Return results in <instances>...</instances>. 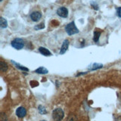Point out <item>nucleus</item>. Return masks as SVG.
Returning a JSON list of instances; mask_svg holds the SVG:
<instances>
[{
  "label": "nucleus",
  "instance_id": "obj_1",
  "mask_svg": "<svg viewBox=\"0 0 121 121\" xmlns=\"http://www.w3.org/2000/svg\"><path fill=\"white\" fill-rule=\"evenodd\" d=\"M65 31H66L68 35H73L78 34V32H79V30L77 29L74 21L69 22V24L66 26V27H65Z\"/></svg>",
  "mask_w": 121,
  "mask_h": 121
},
{
  "label": "nucleus",
  "instance_id": "obj_2",
  "mask_svg": "<svg viewBox=\"0 0 121 121\" xmlns=\"http://www.w3.org/2000/svg\"><path fill=\"white\" fill-rule=\"evenodd\" d=\"M64 117V112L61 108H55L53 110L52 118L54 119V120L60 121V120H62Z\"/></svg>",
  "mask_w": 121,
  "mask_h": 121
},
{
  "label": "nucleus",
  "instance_id": "obj_3",
  "mask_svg": "<svg viewBox=\"0 0 121 121\" xmlns=\"http://www.w3.org/2000/svg\"><path fill=\"white\" fill-rule=\"evenodd\" d=\"M11 46L17 50L22 49L25 46L24 40L21 38H15L11 41Z\"/></svg>",
  "mask_w": 121,
  "mask_h": 121
},
{
  "label": "nucleus",
  "instance_id": "obj_4",
  "mask_svg": "<svg viewBox=\"0 0 121 121\" xmlns=\"http://www.w3.org/2000/svg\"><path fill=\"white\" fill-rule=\"evenodd\" d=\"M57 14L62 17V18H66L68 16V10L67 8L65 7H60L57 10Z\"/></svg>",
  "mask_w": 121,
  "mask_h": 121
},
{
  "label": "nucleus",
  "instance_id": "obj_5",
  "mask_svg": "<svg viewBox=\"0 0 121 121\" xmlns=\"http://www.w3.org/2000/svg\"><path fill=\"white\" fill-rule=\"evenodd\" d=\"M16 115L18 117L20 118H22L24 117L26 115V110L24 107H19L18 108H17L16 110Z\"/></svg>",
  "mask_w": 121,
  "mask_h": 121
},
{
  "label": "nucleus",
  "instance_id": "obj_6",
  "mask_svg": "<svg viewBox=\"0 0 121 121\" xmlns=\"http://www.w3.org/2000/svg\"><path fill=\"white\" fill-rule=\"evenodd\" d=\"M30 17H31V19L32 21L38 22L40 20V18L42 17V14H41V13L40 11H34V12H32L31 13Z\"/></svg>",
  "mask_w": 121,
  "mask_h": 121
},
{
  "label": "nucleus",
  "instance_id": "obj_7",
  "mask_svg": "<svg viewBox=\"0 0 121 121\" xmlns=\"http://www.w3.org/2000/svg\"><path fill=\"white\" fill-rule=\"evenodd\" d=\"M69 40H65L63 42V44L61 46V48H60V55H64L65 52H67V50L68 49L69 46Z\"/></svg>",
  "mask_w": 121,
  "mask_h": 121
},
{
  "label": "nucleus",
  "instance_id": "obj_8",
  "mask_svg": "<svg viewBox=\"0 0 121 121\" xmlns=\"http://www.w3.org/2000/svg\"><path fill=\"white\" fill-rule=\"evenodd\" d=\"M38 50L42 55H44V56H50V55H52V54H51V52H49V50L43 47V46H40Z\"/></svg>",
  "mask_w": 121,
  "mask_h": 121
},
{
  "label": "nucleus",
  "instance_id": "obj_9",
  "mask_svg": "<svg viewBox=\"0 0 121 121\" xmlns=\"http://www.w3.org/2000/svg\"><path fill=\"white\" fill-rule=\"evenodd\" d=\"M103 67V65L102 64H99V63H94L93 64H91L90 67H89V69L90 70H96V69H100Z\"/></svg>",
  "mask_w": 121,
  "mask_h": 121
},
{
  "label": "nucleus",
  "instance_id": "obj_10",
  "mask_svg": "<svg viewBox=\"0 0 121 121\" xmlns=\"http://www.w3.org/2000/svg\"><path fill=\"white\" fill-rule=\"evenodd\" d=\"M11 62H12L13 64H14V66H15L17 68L21 69V70H22V71L29 72V69H28L27 67H24V66H22V65H20V64H18V63H17V62H15V61H13V60H11Z\"/></svg>",
  "mask_w": 121,
  "mask_h": 121
},
{
  "label": "nucleus",
  "instance_id": "obj_11",
  "mask_svg": "<svg viewBox=\"0 0 121 121\" xmlns=\"http://www.w3.org/2000/svg\"><path fill=\"white\" fill-rule=\"evenodd\" d=\"M35 73H38V74H47L49 73L48 69H46L43 67H40L35 70Z\"/></svg>",
  "mask_w": 121,
  "mask_h": 121
},
{
  "label": "nucleus",
  "instance_id": "obj_12",
  "mask_svg": "<svg viewBox=\"0 0 121 121\" xmlns=\"http://www.w3.org/2000/svg\"><path fill=\"white\" fill-rule=\"evenodd\" d=\"M8 68V64L4 61L1 60V61H0V69H1V71L2 72H6Z\"/></svg>",
  "mask_w": 121,
  "mask_h": 121
},
{
  "label": "nucleus",
  "instance_id": "obj_13",
  "mask_svg": "<svg viewBox=\"0 0 121 121\" xmlns=\"http://www.w3.org/2000/svg\"><path fill=\"white\" fill-rule=\"evenodd\" d=\"M0 25H1V28L2 29H5L8 26V22L7 20L3 17L0 18Z\"/></svg>",
  "mask_w": 121,
  "mask_h": 121
},
{
  "label": "nucleus",
  "instance_id": "obj_14",
  "mask_svg": "<svg viewBox=\"0 0 121 121\" xmlns=\"http://www.w3.org/2000/svg\"><path fill=\"white\" fill-rule=\"evenodd\" d=\"M100 32L99 31H95L94 32V42H98V40H99V36H100Z\"/></svg>",
  "mask_w": 121,
  "mask_h": 121
},
{
  "label": "nucleus",
  "instance_id": "obj_15",
  "mask_svg": "<svg viewBox=\"0 0 121 121\" xmlns=\"http://www.w3.org/2000/svg\"><path fill=\"white\" fill-rule=\"evenodd\" d=\"M38 111H39V112H40V114H46V113H47V111H46V108L43 105H39L38 106Z\"/></svg>",
  "mask_w": 121,
  "mask_h": 121
},
{
  "label": "nucleus",
  "instance_id": "obj_16",
  "mask_svg": "<svg viewBox=\"0 0 121 121\" xmlns=\"http://www.w3.org/2000/svg\"><path fill=\"white\" fill-rule=\"evenodd\" d=\"M45 28V25H44V22H41L40 24L39 25H37L35 26V30H40V29H43Z\"/></svg>",
  "mask_w": 121,
  "mask_h": 121
},
{
  "label": "nucleus",
  "instance_id": "obj_17",
  "mask_svg": "<svg viewBox=\"0 0 121 121\" xmlns=\"http://www.w3.org/2000/svg\"><path fill=\"white\" fill-rule=\"evenodd\" d=\"M91 5L93 6V8H94L95 10H98L99 9L98 5H97V4L95 3V2H91Z\"/></svg>",
  "mask_w": 121,
  "mask_h": 121
},
{
  "label": "nucleus",
  "instance_id": "obj_18",
  "mask_svg": "<svg viewBox=\"0 0 121 121\" xmlns=\"http://www.w3.org/2000/svg\"><path fill=\"white\" fill-rule=\"evenodd\" d=\"M117 15L121 18V7H119L117 8Z\"/></svg>",
  "mask_w": 121,
  "mask_h": 121
},
{
  "label": "nucleus",
  "instance_id": "obj_19",
  "mask_svg": "<svg viewBox=\"0 0 121 121\" xmlns=\"http://www.w3.org/2000/svg\"><path fill=\"white\" fill-rule=\"evenodd\" d=\"M2 0H0V2H2Z\"/></svg>",
  "mask_w": 121,
  "mask_h": 121
},
{
  "label": "nucleus",
  "instance_id": "obj_20",
  "mask_svg": "<svg viewBox=\"0 0 121 121\" xmlns=\"http://www.w3.org/2000/svg\"><path fill=\"white\" fill-rule=\"evenodd\" d=\"M41 121H46V120H41Z\"/></svg>",
  "mask_w": 121,
  "mask_h": 121
}]
</instances>
